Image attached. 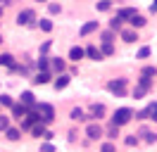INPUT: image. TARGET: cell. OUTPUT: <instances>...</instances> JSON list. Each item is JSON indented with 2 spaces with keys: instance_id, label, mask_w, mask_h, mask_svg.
Instances as JSON below:
<instances>
[{
  "instance_id": "6da1fadb",
  "label": "cell",
  "mask_w": 157,
  "mask_h": 152,
  "mask_svg": "<svg viewBox=\"0 0 157 152\" xmlns=\"http://www.w3.org/2000/svg\"><path fill=\"white\" fill-rule=\"evenodd\" d=\"M133 119V109L131 107H119L117 112L112 114V126H117V128H121L124 124H128Z\"/></svg>"
},
{
  "instance_id": "7a4b0ae2",
  "label": "cell",
  "mask_w": 157,
  "mask_h": 152,
  "mask_svg": "<svg viewBox=\"0 0 157 152\" xmlns=\"http://www.w3.org/2000/svg\"><path fill=\"white\" fill-rule=\"evenodd\" d=\"M36 21V12L31 7H26V10H21L19 14H17V24L19 26H29V24H33Z\"/></svg>"
},
{
  "instance_id": "3957f363",
  "label": "cell",
  "mask_w": 157,
  "mask_h": 152,
  "mask_svg": "<svg viewBox=\"0 0 157 152\" xmlns=\"http://www.w3.org/2000/svg\"><path fill=\"white\" fill-rule=\"evenodd\" d=\"M107 90H109V93H114L117 97H124V93H126V78L109 81V83H107Z\"/></svg>"
},
{
  "instance_id": "277c9868",
  "label": "cell",
  "mask_w": 157,
  "mask_h": 152,
  "mask_svg": "<svg viewBox=\"0 0 157 152\" xmlns=\"http://www.w3.org/2000/svg\"><path fill=\"white\" fill-rule=\"evenodd\" d=\"M102 116H105V104H100V102L90 104V112L86 114V119H93V121H98V119H102Z\"/></svg>"
},
{
  "instance_id": "5b68a950",
  "label": "cell",
  "mask_w": 157,
  "mask_h": 152,
  "mask_svg": "<svg viewBox=\"0 0 157 152\" xmlns=\"http://www.w3.org/2000/svg\"><path fill=\"white\" fill-rule=\"evenodd\" d=\"M86 135H88L90 140H95V138H100V135H102V126H100L98 121H90L88 126H86Z\"/></svg>"
},
{
  "instance_id": "8992f818",
  "label": "cell",
  "mask_w": 157,
  "mask_h": 152,
  "mask_svg": "<svg viewBox=\"0 0 157 152\" xmlns=\"http://www.w3.org/2000/svg\"><path fill=\"white\" fill-rule=\"evenodd\" d=\"M119 38H121L124 43H136L138 31H133V28H121V31H119Z\"/></svg>"
},
{
  "instance_id": "52a82bcc",
  "label": "cell",
  "mask_w": 157,
  "mask_h": 152,
  "mask_svg": "<svg viewBox=\"0 0 157 152\" xmlns=\"http://www.w3.org/2000/svg\"><path fill=\"white\" fill-rule=\"evenodd\" d=\"M128 24H131V28H133V31H138V28H143L147 24V19L143 17V14H133V17L128 19Z\"/></svg>"
},
{
  "instance_id": "ba28073f",
  "label": "cell",
  "mask_w": 157,
  "mask_h": 152,
  "mask_svg": "<svg viewBox=\"0 0 157 152\" xmlns=\"http://www.w3.org/2000/svg\"><path fill=\"white\" fill-rule=\"evenodd\" d=\"M93 31H98V21H86V24L81 26V31H78V36L86 38V36H90Z\"/></svg>"
},
{
  "instance_id": "9c48e42d",
  "label": "cell",
  "mask_w": 157,
  "mask_h": 152,
  "mask_svg": "<svg viewBox=\"0 0 157 152\" xmlns=\"http://www.w3.org/2000/svg\"><path fill=\"white\" fill-rule=\"evenodd\" d=\"M50 78H52V76H50V71H38V74L31 78V81H33L36 86H45V83H50Z\"/></svg>"
},
{
  "instance_id": "30bf717a",
  "label": "cell",
  "mask_w": 157,
  "mask_h": 152,
  "mask_svg": "<svg viewBox=\"0 0 157 152\" xmlns=\"http://www.w3.org/2000/svg\"><path fill=\"white\" fill-rule=\"evenodd\" d=\"M69 81H71V76H69V74H59L57 78L52 81V86H55L57 90H62V88H67V86H69Z\"/></svg>"
},
{
  "instance_id": "8fae6325",
  "label": "cell",
  "mask_w": 157,
  "mask_h": 152,
  "mask_svg": "<svg viewBox=\"0 0 157 152\" xmlns=\"http://www.w3.org/2000/svg\"><path fill=\"white\" fill-rule=\"evenodd\" d=\"M83 48L81 45H74V48H69V59H71V62H78V59H83Z\"/></svg>"
},
{
  "instance_id": "7c38bea8",
  "label": "cell",
  "mask_w": 157,
  "mask_h": 152,
  "mask_svg": "<svg viewBox=\"0 0 157 152\" xmlns=\"http://www.w3.org/2000/svg\"><path fill=\"white\" fill-rule=\"evenodd\" d=\"M83 55L90 57V59H95V62H100L102 59V55H100V50L95 45H88V48H83Z\"/></svg>"
},
{
  "instance_id": "4fadbf2b",
  "label": "cell",
  "mask_w": 157,
  "mask_h": 152,
  "mask_svg": "<svg viewBox=\"0 0 157 152\" xmlns=\"http://www.w3.org/2000/svg\"><path fill=\"white\" fill-rule=\"evenodd\" d=\"M133 14H138L136 7H121V10H117V19H121V21H124V19H131Z\"/></svg>"
},
{
  "instance_id": "5bb4252c",
  "label": "cell",
  "mask_w": 157,
  "mask_h": 152,
  "mask_svg": "<svg viewBox=\"0 0 157 152\" xmlns=\"http://www.w3.org/2000/svg\"><path fill=\"white\" fill-rule=\"evenodd\" d=\"M10 109H12V116H17V119H21V116H26V114H29V109H26V107H21L19 102H14Z\"/></svg>"
},
{
  "instance_id": "9a60e30c",
  "label": "cell",
  "mask_w": 157,
  "mask_h": 152,
  "mask_svg": "<svg viewBox=\"0 0 157 152\" xmlns=\"http://www.w3.org/2000/svg\"><path fill=\"white\" fill-rule=\"evenodd\" d=\"M5 138H7V140H12V142H17V140L21 138V131H19V128H14V126H10V128L5 131Z\"/></svg>"
},
{
  "instance_id": "2e32d148",
  "label": "cell",
  "mask_w": 157,
  "mask_h": 152,
  "mask_svg": "<svg viewBox=\"0 0 157 152\" xmlns=\"http://www.w3.org/2000/svg\"><path fill=\"white\" fill-rule=\"evenodd\" d=\"M50 64H52V69H55L57 74H62V71H64V66H67V62H64L62 57H52V59H50Z\"/></svg>"
},
{
  "instance_id": "e0dca14e",
  "label": "cell",
  "mask_w": 157,
  "mask_h": 152,
  "mask_svg": "<svg viewBox=\"0 0 157 152\" xmlns=\"http://www.w3.org/2000/svg\"><path fill=\"white\" fill-rule=\"evenodd\" d=\"M14 64V55H10V52H0V66H10Z\"/></svg>"
},
{
  "instance_id": "ac0fdd59",
  "label": "cell",
  "mask_w": 157,
  "mask_h": 152,
  "mask_svg": "<svg viewBox=\"0 0 157 152\" xmlns=\"http://www.w3.org/2000/svg\"><path fill=\"white\" fill-rule=\"evenodd\" d=\"M69 116H71L74 121H86V112H83L81 107H74V109H71V114H69Z\"/></svg>"
},
{
  "instance_id": "d6986e66",
  "label": "cell",
  "mask_w": 157,
  "mask_h": 152,
  "mask_svg": "<svg viewBox=\"0 0 157 152\" xmlns=\"http://www.w3.org/2000/svg\"><path fill=\"white\" fill-rule=\"evenodd\" d=\"M121 28H124V21H121V19H117V17L109 19V31H112V33H117V31H121Z\"/></svg>"
},
{
  "instance_id": "ffe728a7",
  "label": "cell",
  "mask_w": 157,
  "mask_h": 152,
  "mask_svg": "<svg viewBox=\"0 0 157 152\" xmlns=\"http://www.w3.org/2000/svg\"><path fill=\"white\" fill-rule=\"evenodd\" d=\"M140 76H143V78H150V81H152V78L157 76V69H155V66H143V69H140Z\"/></svg>"
},
{
  "instance_id": "44dd1931",
  "label": "cell",
  "mask_w": 157,
  "mask_h": 152,
  "mask_svg": "<svg viewBox=\"0 0 157 152\" xmlns=\"http://www.w3.org/2000/svg\"><path fill=\"white\" fill-rule=\"evenodd\" d=\"M140 135H145L143 140L147 142V145H152V142H157V133H152V131H147V128H143L140 131Z\"/></svg>"
},
{
  "instance_id": "7402d4cb",
  "label": "cell",
  "mask_w": 157,
  "mask_h": 152,
  "mask_svg": "<svg viewBox=\"0 0 157 152\" xmlns=\"http://www.w3.org/2000/svg\"><path fill=\"white\" fill-rule=\"evenodd\" d=\"M100 55H102V57L114 55V43H102V48H100Z\"/></svg>"
},
{
  "instance_id": "603a6c76",
  "label": "cell",
  "mask_w": 157,
  "mask_h": 152,
  "mask_svg": "<svg viewBox=\"0 0 157 152\" xmlns=\"http://www.w3.org/2000/svg\"><path fill=\"white\" fill-rule=\"evenodd\" d=\"M136 88H140V90H150V88H152V81H150V78H143V76H140V78H138V86Z\"/></svg>"
},
{
  "instance_id": "cb8c5ba5",
  "label": "cell",
  "mask_w": 157,
  "mask_h": 152,
  "mask_svg": "<svg viewBox=\"0 0 157 152\" xmlns=\"http://www.w3.org/2000/svg\"><path fill=\"white\" fill-rule=\"evenodd\" d=\"M36 24H38L40 31H45V33H50V31H52V21H50V19H38Z\"/></svg>"
},
{
  "instance_id": "d4e9b609",
  "label": "cell",
  "mask_w": 157,
  "mask_h": 152,
  "mask_svg": "<svg viewBox=\"0 0 157 152\" xmlns=\"http://www.w3.org/2000/svg\"><path fill=\"white\" fill-rule=\"evenodd\" d=\"M138 142H140V138H138L136 133H133V135H126V138H124V145H126V147H136Z\"/></svg>"
},
{
  "instance_id": "484cf974",
  "label": "cell",
  "mask_w": 157,
  "mask_h": 152,
  "mask_svg": "<svg viewBox=\"0 0 157 152\" xmlns=\"http://www.w3.org/2000/svg\"><path fill=\"white\" fill-rule=\"evenodd\" d=\"M31 133H33L36 138H43V133H45V126H43V124H33V126H31Z\"/></svg>"
},
{
  "instance_id": "4316f807",
  "label": "cell",
  "mask_w": 157,
  "mask_h": 152,
  "mask_svg": "<svg viewBox=\"0 0 157 152\" xmlns=\"http://www.w3.org/2000/svg\"><path fill=\"white\" fill-rule=\"evenodd\" d=\"M12 104H14L12 95H7V93H2V95H0V107H12Z\"/></svg>"
},
{
  "instance_id": "83f0119b",
  "label": "cell",
  "mask_w": 157,
  "mask_h": 152,
  "mask_svg": "<svg viewBox=\"0 0 157 152\" xmlns=\"http://www.w3.org/2000/svg\"><path fill=\"white\" fill-rule=\"evenodd\" d=\"M95 7H98V12H107V10H112V0H100V2H95Z\"/></svg>"
},
{
  "instance_id": "f1b7e54d",
  "label": "cell",
  "mask_w": 157,
  "mask_h": 152,
  "mask_svg": "<svg viewBox=\"0 0 157 152\" xmlns=\"http://www.w3.org/2000/svg\"><path fill=\"white\" fill-rule=\"evenodd\" d=\"M36 66H38V71H48L50 69V59L48 57H40L38 62H36Z\"/></svg>"
},
{
  "instance_id": "f546056e",
  "label": "cell",
  "mask_w": 157,
  "mask_h": 152,
  "mask_svg": "<svg viewBox=\"0 0 157 152\" xmlns=\"http://www.w3.org/2000/svg\"><path fill=\"white\" fill-rule=\"evenodd\" d=\"M150 55H152L150 45H143V48H140V50L136 52V57H138V59H145V57H150Z\"/></svg>"
},
{
  "instance_id": "4dcf8cb0",
  "label": "cell",
  "mask_w": 157,
  "mask_h": 152,
  "mask_svg": "<svg viewBox=\"0 0 157 152\" xmlns=\"http://www.w3.org/2000/svg\"><path fill=\"white\" fill-rule=\"evenodd\" d=\"M100 152H117V145H114V142H102V145H100Z\"/></svg>"
},
{
  "instance_id": "1f68e13d",
  "label": "cell",
  "mask_w": 157,
  "mask_h": 152,
  "mask_svg": "<svg viewBox=\"0 0 157 152\" xmlns=\"http://www.w3.org/2000/svg\"><path fill=\"white\" fill-rule=\"evenodd\" d=\"M7 128H10V116L0 114V131H7Z\"/></svg>"
},
{
  "instance_id": "d6a6232c",
  "label": "cell",
  "mask_w": 157,
  "mask_h": 152,
  "mask_svg": "<svg viewBox=\"0 0 157 152\" xmlns=\"http://www.w3.org/2000/svg\"><path fill=\"white\" fill-rule=\"evenodd\" d=\"M117 135H119V128H117V126H109V128H107V138H109V142L114 140Z\"/></svg>"
},
{
  "instance_id": "836d02e7",
  "label": "cell",
  "mask_w": 157,
  "mask_h": 152,
  "mask_svg": "<svg viewBox=\"0 0 157 152\" xmlns=\"http://www.w3.org/2000/svg\"><path fill=\"white\" fill-rule=\"evenodd\" d=\"M147 109H150V119L157 121V102H150V104H147Z\"/></svg>"
},
{
  "instance_id": "e575fe53",
  "label": "cell",
  "mask_w": 157,
  "mask_h": 152,
  "mask_svg": "<svg viewBox=\"0 0 157 152\" xmlns=\"http://www.w3.org/2000/svg\"><path fill=\"white\" fill-rule=\"evenodd\" d=\"M102 43H112V40H114V33H112V31H102Z\"/></svg>"
},
{
  "instance_id": "d590c367",
  "label": "cell",
  "mask_w": 157,
  "mask_h": 152,
  "mask_svg": "<svg viewBox=\"0 0 157 152\" xmlns=\"http://www.w3.org/2000/svg\"><path fill=\"white\" fill-rule=\"evenodd\" d=\"M48 12H50V14H59V12H62V7H59L57 2H50V5H48Z\"/></svg>"
},
{
  "instance_id": "8d00e7d4",
  "label": "cell",
  "mask_w": 157,
  "mask_h": 152,
  "mask_svg": "<svg viewBox=\"0 0 157 152\" xmlns=\"http://www.w3.org/2000/svg\"><path fill=\"white\" fill-rule=\"evenodd\" d=\"M136 119H140V121H143V119H150V109H147V107H145V109H140V112L136 114Z\"/></svg>"
},
{
  "instance_id": "74e56055",
  "label": "cell",
  "mask_w": 157,
  "mask_h": 152,
  "mask_svg": "<svg viewBox=\"0 0 157 152\" xmlns=\"http://www.w3.org/2000/svg\"><path fill=\"white\" fill-rule=\"evenodd\" d=\"M50 45H52V40H45V43L40 45V57H45V52L50 50Z\"/></svg>"
},
{
  "instance_id": "f35d334b",
  "label": "cell",
  "mask_w": 157,
  "mask_h": 152,
  "mask_svg": "<svg viewBox=\"0 0 157 152\" xmlns=\"http://www.w3.org/2000/svg\"><path fill=\"white\" fill-rule=\"evenodd\" d=\"M40 152H55V145H52V142H43V145H40Z\"/></svg>"
},
{
  "instance_id": "ab89813d",
  "label": "cell",
  "mask_w": 157,
  "mask_h": 152,
  "mask_svg": "<svg viewBox=\"0 0 157 152\" xmlns=\"http://www.w3.org/2000/svg\"><path fill=\"white\" fill-rule=\"evenodd\" d=\"M143 95H145V90H140V88H133V97H136V100H140Z\"/></svg>"
},
{
  "instance_id": "60d3db41",
  "label": "cell",
  "mask_w": 157,
  "mask_h": 152,
  "mask_svg": "<svg viewBox=\"0 0 157 152\" xmlns=\"http://www.w3.org/2000/svg\"><path fill=\"white\" fill-rule=\"evenodd\" d=\"M43 138H45V142H48V140H52V138H55V133H52V131H45V133H43Z\"/></svg>"
},
{
  "instance_id": "b9f144b4",
  "label": "cell",
  "mask_w": 157,
  "mask_h": 152,
  "mask_svg": "<svg viewBox=\"0 0 157 152\" xmlns=\"http://www.w3.org/2000/svg\"><path fill=\"white\" fill-rule=\"evenodd\" d=\"M150 12H157V0H152V5H150Z\"/></svg>"
},
{
  "instance_id": "7bdbcfd3",
  "label": "cell",
  "mask_w": 157,
  "mask_h": 152,
  "mask_svg": "<svg viewBox=\"0 0 157 152\" xmlns=\"http://www.w3.org/2000/svg\"><path fill=\"white\" fill-rule=\"evenodd\" d=\"M36 2H48V0H36Z\"/></svg>"
},
{
  "instance_id": "ee69618b",
  "label": "cell",
  "mask_w": 157,
  "mask_h": 152,
  "mask_svg": "<svg viewBox=\"0 0 157 152\" xmlns=\"http://www.w3.org/2000/svg\"><path fill=\"white\" fill-rule=\"evenodd\" d=\"M0 14H2V5H0Z\"/></svg>"
}]
</instances>
